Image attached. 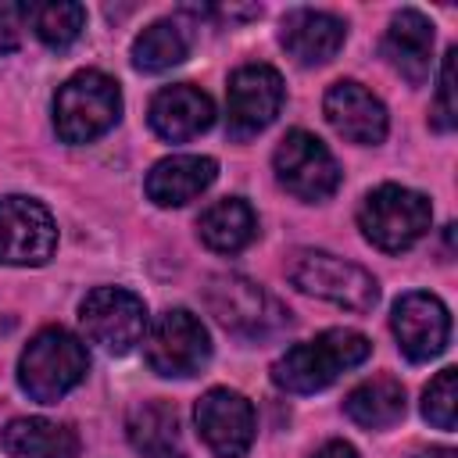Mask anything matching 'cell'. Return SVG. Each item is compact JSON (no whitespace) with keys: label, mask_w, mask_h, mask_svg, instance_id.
Here are the masks:
<instances>
[{"label":"cell","mask_w":458,"mask_h":458,"mask_svg":"<svg viewBox=\"0 0 458 458\" xmlns=\"http://www.w3.org/2000/svg\"><path fill=\"white\" fill-rule=\"evenodd\" d=\"M311 458H358V451H354L347 440H329V444H322Z\"/></svg>","instance_id":"28"},{"label":"cell","mask_w":458,"mask_h":458,"mask_svg":"<svg viewBox=\"0 0 458 458\" xmlns=\"http://www.w3.org/2000/svg\"><path fill=\"white\" fill-rule=\"evenodd\" d=\"M344 411L361 429H386L404 415V386L394 376H372L347 394Z\"/></svg>","instance_id":"22"},{"label":"cell","mask_w":458,"mask_h":458,"mask_svg":"<svg viewBox=\"0 0 458 458\" xmlns=\"http://www.w3.org/2000/svg\"><path fill=\"white\" fill-rule=\"evenodd\" d=\"M347 39V25L329 11L297 7L279 25V43L297 64H326Z\"/></svg>","instance_id":"15"},{"label":"cell","mask_w":458,"mask_h":458,"mask_svg":"<svg viewBox=\"0 0 458 458\" xmlns=\"http://www.w3.org/2000/svg\"><path fill=\"white\" fill-rule=\"evenodd\" d=\"M454 411H458V372L440 369L422 394V415L437 429H454Z\"/></svg>","instance_id":"25"},{"label":"cell","mask_w":458,"mask_h":458,"mask_svg":"<svg viewBox=\"0 0 458 458\" xmlns=\"http://www.w3.org/2000/svg\"><path fill=\"white\" fill-rule=\"evenodd\" d=\"M21 29H25V4L0 0V54H11L21 43Z\"/></svg>","instance_id":"27"},{"label":"cell","mask_w":458,"mask_h":458,"mask_svg":"<svg viewBox=\"0 0 458 458\" xmlns=\"http://www.w3.org/2000/svg\"><path fill=\"white\" fill-rule=\"evenodd\" d=\"M79 322L107 354H129L147 333V304L132 290L97 286L79 304Z\"/></svg>","instance_id":"9"},{"label":"cell","mask_w":458,"mask_h":458,"mask_svg":"<svg viewBox=\"0 0 458 458\" xmlns=\"http://www.w3.org/2000/svg\"><path fill=\"white\" fill-rule=\"evenodd\" d=\"M415 458H458L451 447H429V451H419Z\"/></svg>","instance_id":"29"},{"label":"cell","mask_w":458,"mask_h":458,"mask_svg":"<svg viewBox=\"0 0 458 458\" xmlns=\"http://www.w3.org/2000/svg\"><path fill=\"white\" fill-rule=\"evenodd\" d=\"M390 329L397 336V347L404 351V358L411 361H429L447 347L451 336V315L447 308L433 297V293H404L394 304L390 315Z\"/></svg>","instance_id":"13"},{"label":"cell","mask_w":458,"mask_h":458,"mask_svg":"<svg viewBox=\"0 0 458 458\" xmlns=\"http://www.w3.org/2000/svg\"><path fill=\"white\" fill-rule=\"evenodd\" d=\"M454 57H458V50L451 47V50L444 54V64H440V86H437V107H433V125H437L440 132L454 129V122H458V100H454Z\"/></svg>","instance_id":"26"},{"label":"cell","mask_w":458,"mask_h":458,"mask_svg":"<svg viewBox=\"0 0 458 458\" xmlns=\"http://www.w3.org/2000/svg\"><path fill=\"white\" fill-rule=\"evenodd\" d=\"M89 372V354L79 336L61 326L39 329L21 358H18V383L39 404H57L68 390H75Z\"/></svg>","instance_id":"2"},{"label":"cell","mask_w":458,"mask_h":458,"mask_svg":"<svg viewBox=\"0 0 458 458\" xmlns=\"http://www.w3.org/2000/svg\"><path fill=\"white\" fill-rule=\"evenodd\" d=\"M0 444L11 458H79V433L50 419H14L4 426Z\"/></svg>","instance_id":"20"},{"label":"cell","mask_w":458,"mask_h":458,"mask_svg":"<svg viewBox=\"0 0 458 458\" xmlns=\"http://www.w3.org/2000/svg\"><path fill=\"white\" fill-rule=\"evenodd\" d=\"M322 111H326V122L351 143H361V147H376L383 143L386 129H390V118H386V107L379 104V97H372L361 82L354 79H340L326 89V100H322Z\"/></svg>","instance_id":"14"},{"label":"cell","mask_w":458,"mask_h":458,"mask_svg":"<svg viewBox=\"0 0 458 458\" xmlns=\"http://www.w3.org/2000/svg\"><path fill=\"white\" fill-rule=\"evenodd\" d=\"M286 276L301 293H311L347 311H372L379 301V283L372 279V272L329 250H311V247L293 250L286 261Z\"/></svg>","instance_id":"4"},{"label":"cell","mask_w":458,"mask_h":458,"mask_svg":"<svg viewBox=\"0 0 458 458\" xmlns=\"http://www.w3.org/2000/svg\"><path fill=\"white\" fill-rule=\"evenodd\" d=\"M204 304L222 329L243 340H265L290 326V311L247 276H215L204 290Z\"/></svg>","instance_id":"6"},{"label":"cell","mask_w":458,"mask_h":458,"mask_svg":"<svg viewBox=\"0 0 458 458\" xmlns=\"http://www.w3.org/2000/svg\"><path fill=\"white\" fill-rule=\"evenodd\" d=\"M197 229H200V240H204L211 250H218V254H236V250H243V247L258 236V215L250 211L247 200L225 197V200H215V204L200 215Z\"/></svg>","instance_id":"21"},{"label":"cell","mask_w":458,"mask_h":458,"mask_svg":"<svg viewBox=\"0 0 458 458\" xmlns=\"http://www.w3.org/2000/svg\"><path fill=\"white\" fill-rule=\"evenodd\" d=\"M25 18L32 25V32L50 47V50H64L79 39L82 25H86V7L72 4V0H50V4H29Z\"/></svg>","instance_id":"24"},{"label":"cell","mask_w":458,"mask_h":458,"mask_svg":"<svg viewBox=\"0 0 458 458\" xmlns=\"http://www.w3.org/2000/svg\"><path fill=\"white\" fill-rule=\"evenodd\" d=\"M229 132L247 140L276 122L283 107V79L272 64H243L229 79Z\"/></svg>","instance_id":"12"},{"label":"cell","mask_w":458,"mask_h":458,"mask_svg":"<svg viewBox=\"0 0 458 458\" xmlns=\"http://www.w3.org/2000/svg\"><path fill=\"white\" fill-rule=\"evenodd\" d=\"M193 419H197L204 444L218 458H243L254 444V408L236 390H225V386L208 390L197 401Z\"/></svg>","instance_id":"11"},{"label":"cell","mask_w":458,"mask_h":458,"mask_svg":"<svg viewBox=\"0 0 458 458\" xmlns=\"http://www.w3.org/2000/svg\"><path fill=\"white\" fill-rule=\"evenodd\" d=\"M429 222H433L429 197L397 182L376 186L372 193H365L358 208V225L365 240L386 254H401L411 243H419L429 233Z\"/></svg>","instance_id":"3"},{"label":"cell","mask_w":458,"mask_h":458,"mask_svg":"<svg viewBox=\"0 0 458 458\" xmlns=\"http://www.w3.org/2000/svg\"><path fill=\"white\" fill-rule=\"evenodd\" d=\"M186 54H190V36L172 18L147 25L132 39V68H140V72H165V68L186 61Z\"/></svg>","instance_id":"23"},{"label":"cell","mask_w":458,"mask_h":458,"mask_svg":"<svg viewBox=\"0 0 458 458\" xmlns=\"http://www.w3.org/2000/svg\"><path fill=\"white\" fill-rule=\"evenodd\" d=\"M57 247V225L50 211L32 197L0 200V261L43 265Z\"/></svg>","instance_id":"10"},{"label":"cell","mask_w":458,"mask_h":458,"mask_svg":"<svg viewBox=\"0 0 458 458\" xmlns=\"http://www.w3.org/2000/svg\"><path fill=\"white\" fill-rule=\"evenodd\" d=\"M122 114V89L104 72H75L54 97V129L64 143L104 136Z\"/></svg>","instance_id":"5"},{"label":"cell","mask_w":458,"mask_h":458,"mask_svg":"<svg viewBox=\"0 0 458 458\" xmlns=\"http://www.w3.org/2000/svg\"><path fill=\"white\" fill-rule=\"evenodd\" d=\"M383 54L394 64V72L401 79H408L411 86H422L429 79V61H433V25L422 11H397L386 25L383 36Z\"/></svg>","instance_id":"17"},{"label":"cell","mask_w":458,"mask_h":458,"mask_svg":"<svg viewBox=\"0 0 458 458\" xmlns=\"http://www.w3.org/2000/svg\"><path fill=\"white\" fill-rule=\"evenodd\" d=\"M372 354L369 336L354 329H326L308 344L290 347L272 365V383L286 394H315L326 390L340 372L361 365Z\"/></svg>","instance_id":"1"},{"label":"cell","mask_w":458,"mask_h":458,"mask_svg":"<svg viewBox=\"0 0 458 458\" xmlns=\"http://www.w3.org/2000/svg\"><path fill=\"white\" fill-rule=\"evenodd\" d=\"M218 175L215 157H200V154H172L161 157L150 172H147V197L157 208H179L193 197H200Z\"/></svg>","instance_id":"18"},{"label":"cell","mask_w":458,"mask_h":458,"mask_svg":"<svg viewBox=\"0 0 458 458\" xmlns=\"http://www.w3.org/2000/svg\"><path fill=\"white\" fill-rule=\"evenodd\" d=\"M272 168H276V179L286 193L311 200V204L333 197L340 179H344L329 147L304 129H293L279 140V147L272 154Z\"/></svg>","instance_id":"8"},{"label":"cell","mask_w":458,"mask_h":458,"mask_svg":"<svg viewBox=\"0 0 458 458\" xmlns=\"http://www.w3.org/2000/svg\"><path fill=\"white\" fill-rule=\"evenodd\" d=\"M129 444L143 458H186L182 433H179V415L168 401H143L129 411L125 422Z\"/></svg>","instance_id":"19"},{"label":"cell","mask_w":458,"mask_h":458,"mask_svg":"<svg viewBox=\"0 0 458 458\" xmlns=\"http://www.w3.org/2000/svg\"><path fill=\"white\" fill-rule=\"evenodd\" d=\"M215 122V104L204 89L179 82V86H165L154 100H150V129L168 140V143H186L193 136H200L208 125Z\"/></svg>","instance_id":"16"},{"label":"cell","mask_w":458,"mask_h":458,"mask_svg":"<svg viewBox=\"0 0 458 458\" xmlns=\"http://www.w3.org/2000/svg\"><path fill=\"white\" fill-rule=\"evenodd\" d=\"M147 365L157 376L168 379H186L197 376L208 358H211V336L200 326V318L186 308H168L165 315L154 318L147 340H143Z\"/></svg>","instance_id":"7"}]
</instances>
